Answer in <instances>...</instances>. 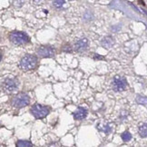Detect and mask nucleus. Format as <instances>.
<instances>
[{
    "instance_id": "obj_1",
    "label": "nucleus",
    "mask_w": 147,
    "mask_h": 147,
    "mask_svg": "<svg viewBox=\"0 0 147 147\" xmlns=\"http://www.w3.org/2000/svg\"><path fill=\"white\" fill-rule=\"evenodd\" d=\"M37 64V58L35 55H26L20 61V68L23 69L24 71H29L34 69L36 66Z\"/></svg>"
},
{
    "instance_id": "obj_2",
    "label": "nucleus",
    "mask_w": 147,
    "mask_h": 147,
    "mask_svg": "<svg viewBox=\"0 0 147 147\" xmlns=\"http://www.w3.org/2000/svg\"><path fill=\"white\" fill-rule=\"evenodd\" d=\"M30 113L36 119H41V118L46 117L49 114V109L47 106L36 104L31 107Z\"/></svg>"
},
{
    "instance_id": "obj_3",
    "label": "nucleus",
    "mask_w": 147,
    "mask_h": 147,
    "mask_svg": "<svg viewBox=\"0 0 147 147\" xmlns=\"http://www.w3.org/2000/svg\"><path fill=\"white\" fill-rule=\"evenodd\" d=\"M29 103H30V98L25 93H20L18 94H16L12 100L13 106L16 107V108H22V107H25V106L29 105Z\"/></svg>"
},
{
    "instance_id": "obj_4",
    "label": "nucleus",
    "mask_w": 147,
    "mask_h": 147,
    "mask_svg": "<svg viewBox=\"0 0 147 147\" xmlns=\"http://www.w3.org/2000/svg\"><path fill=\"white\" fill-rule=\"evenodd\" d=\"M9 39L15 45H24L29 41V37L23 32H12L9 35Z\"/></svg>"
},
{
    "instance_id": "obj_5",
    "label": "nucleus",
    "mask_w": 147,
    "mask_h": 147,
    "mask_svg": "<svg viewBox=\"0 0 147 147\" xmlns=\"http://www.w3.org/2000/svg\"><path fill=\"white\" fill-rule=\"evenodd\" d=\"M19 82L16 78H7L3 82V88L5 92L11 93L18 88Z\"/></svg>"
},
{
    "instance_id": "obj_6",
    "label": "nucleus",
    "mask_w": 147,
    "mask_h": 147,
    "mask_svg": "<svg viewBox=\"0 0 147 147\" xmlns=\"http://www.w3.org/2000/svg\"><path fill=\"white\" fill-rule=\"evenodd\" d=\"M126 80L124 77L115 76L113 80V88L115 92H122L126 87Z\"/></svg>"
},
{
    "instance_id": "obj_7",
    "label": "nucleus",
    "mask_w": 147,
    "mask_h": 147,
    "mask_svg": "<svg viewBox=\"0 0 147 147\" xmlns=\"http://www.w3.org/2000/svg\"><path fill=\"white\" fill-rule=\"evenodd\" d=\"M55 53V48L51 46H41L37 48V54L41 57H53Z\"/></svg>"
},
{
    "instance_id": "obj_8",
    "label": "nucleus",
    "mask_w": 147,
    "mask_h": 147,
    "mask_svg": "<svg viewBox=\"0 0 147 147\" xmlns=\"http://www.w3.org/2000/svg\"><path fill=\"white\" fill-rule=\"evenodd\" d=\"M88 47V40L86 38H83L78 40L75 45V49L77 52H82V51L86 50Z\"/></svg>"
},
{
    "instance_id": "obj_9",
    "label": "nucleus",
    "mask_w": 147,
    "mask_h": 147,
    "mask_svg": "<svg viewBox=\"0 0 147 147\" xmlns=\"http://www.w3.org/2000/svg\"><path fill=\"white\" fill-rule=\"evenodd\" d=\"M87 116V110L84 107H79V108L74 113V118L76 120H83Z\"/></svg>"
},
{
    "instance_id": "obj_10",
    "label": "nucleus",
    "mask_w": 147,
    "mask_h": 147,
    "mask_svg": "<svg viewBox=\"0 0 147 147\" xmlns=\"http://www.w3.org/2000/svg\"><path fill=\"white\" fill-rule=\"evenodd\" d=\"M101 44H102V46H103L105 48L109 49V48L112 47L113 45H114V39H113L112 37H110V36L105 37L103 40H102Z\"/></svg>"
},
{
    "instance_id": "obj_11",
    "label": "nucleus",
    "mask_w": 147,
    "mask_h": 147,
    "mask_svg": "<svg viewBox=\"0 0 147 147\" xmlns=\"http://www.w3.org/2000/svg\"><path fill=\"white\" fill-rule=\"evenodd\" d=\"M139 134L142 137H147V123H144L139 127Z\"/></svg>"
},
{
    "instance_id": "obj_12",
    "label": "nucleus",
    "mask_w": 147,
    "mask_h": 147,
    "mask_svg": "<svg viewBox=\"0 0 147 147\" xmlns=\"http://www.w3.org/2000/svg\"><path fill=\"white\" fill-rule=\"evenodd\" d=\"M16 146H20V147H30L33 146V144L28 142V141H23V140H20L16 143Z\"/></svg>"
},
{
    "instance_id": "obj_13",
    "label": "nucleus",
    "mask_w": 147,
    "mask_h": 147,
    "mask_svg": "<svg viewBox=\"0 0 147 147\" xmlns=\"http://www.w3.org/2000/svg\"><path fill=\"white\" fill-rule=\"evenodd\" d=\"M136 102L140 105H147V97L145 96H142V95H137L136 97Z\"/></svg>"
},
{
    "instance_id": "obj_14",
    "label": "nucleus",
    "mask_w": 147,
    "mask_h": 147,
    "mask_svg": "<svg viewBox=\"0 0 147 147\" xmlns=\"http://www.w3.org/2000/svg\"><path fill=\"white\" fill-rule=\"evenodd\" d=\"M121 136H122V139H123V142H128V141H130V140L132 139V134H130L129 132L123 133Z\"/></svg>"
},
{
    "instance_id": "obj_15",
    "label": "nucleus",
    "mask_w": 147,
    "mask_h": 147,
    "mask_svg": "<svg viewBox=\"0 0 147 147\" xmlns=\"http://www.w3.org/2000/svg\"><path fill=\"white\" fill-rule=\"evenodd\" d=\"M65 4V0H55L53 5H54V7H56V8H60L62 7Z\"/></svg>"
},
{
    "instance_id": "obj_16",
    "label": "nucleus",
    "mask_w": 147,
    "mask_h": 147,
    "mask_svg": "<svg viewBox=\"0 0 147 147\" xmlns=\"http://www.w3.org/2000/svg\"><path fill=\"white\" fill-rule=\"evenodd\" d=\"M35 2H40V1H42V0H34Z\"/></svg>"
}]
</instances>
